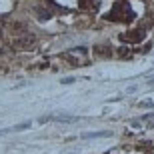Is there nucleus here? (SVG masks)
<instances>
[{
  "label": "nucleus",
  "mask_w": 154,
  "mask_h": 154,
  "mask_svg": "<svg viewBox=\"0 0 154 154\" xmlns=\"http://www.w3.org/2000/svg\"><path fill=\"white\" fill-rule=\"evenodd\" d=\"M118 56H122V58H128V56H130V52L126 50V48H118Z\"/></svg>",
  "instance_id": "nucleus-8"
},
{
  "label": "nucleus",
  "mask_w": 154,
  "mask_h": 154,
  "mask_svg": "<svg viewBox=\"0 0 154 154\" xmlns=\"http://www.w3.org/2000/svg\"><path fill=\"white\" fill-rule=\"evenodd\" d=\"M36 14H38V18H40V20H48V18L52 16L50 12H48V10H44V8H36Z\"/></svg>",
  "instance_id": "nucleus-5"
},
{
  "label": "nucleus",
  "mask_w": 154,
  "mask_h": 154,
  "mask_svg": "<svg viewBox=\"0 0 154 154\" xmlns=\"http://www.w3.org/2000/svg\"><path fill=\"white\" fill-rule=\"evenodd\" d=\"M34 44H36V36L24 34V36H20V38H16L12 42V48L14 50H30V48H34Z\"/></svg>",
  "instance_id": "nucleus-2"
},
{
  "label": "nucleus",
  "mask_w": 154,
  "mask_h": 154,
  "mask_svg": "<svg viewBox=\"0 0 154 154\" xmlns=\"http://www.w3.org/2000/svg\"><path fill=\"white\" fill-rule=\"evenodd\" d=\"M106 20H112V22H132L134 20V12H132L130 4L126 0H118V2H114L112 10L106 14Z\"/></svg>",
  "instance_id": "nucleus-1"
},
{
  "label": "nucleus",
  "mask_w": 154,
  "mask_h": 154,
  "mask_svg": "<svg viewBox=\"0 0 154 154\" xmlns=\"http://www.w3.org/2000/svg\"><path fill=\"white\" fill-rule=\"evenodd\" d=\"M78 6L80 8H90V6H94V0H78Z\"/></svg>",
  "instance_id": "nucleus-7"
},
{
  "label": "nucleus",
  "mask_w": 154,
  "mask_h": 154,
  "mask_svg": "<svg viewBox=\"0 0 154 154\" xmlns=\"http://www.w3.org/2000/svg\"><path fill=\"white\" fill-rule=\"evenodd\" d=\"M144 36H146L144 28H138V30H130V32H122V34H120V40H122V42L136 44V42H142Z\"/></svg>",
  "instance_id": "nucleus-3"
},
{
  "label": "nucleus",
  "mask_w": 154,
  "mask_h": 154,
  "mask_svg": "<svg viewBox=\"0 0 154 154\" xmlns=\"http://www.w3.org/2000/svg\"><path fill=\"white\" fill-rule=\"evenodd\" d=\"M98 136H110V132H92V134H82V138H98Z\"/></svg>",
  "instance_id": "nucleus-6"
},
{
  "label": "nucleus",
  "mask_w": 154,
  "mask_h": 154,
  "mask_svg": "<svg viewBox=\"0 0 154 154\" xmlns=\"http://www.w3.org/2000/svg\"><path fill=\"white\" fill-rule=\"evenodd\" d=\"M94 54L96 56H102V58H108V56H112V50H110V46H96L94 48Z\"/></svg>",
  "instance_id": "nucleus-4"
}]
</instances>
